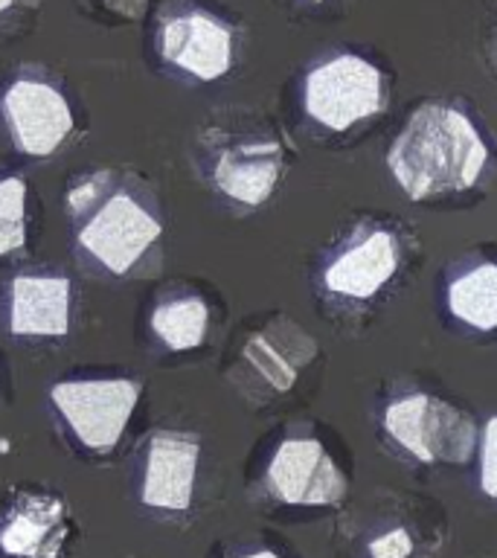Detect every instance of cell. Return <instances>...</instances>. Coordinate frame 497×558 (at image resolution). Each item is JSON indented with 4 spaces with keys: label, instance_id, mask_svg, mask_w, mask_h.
<instances>
[{
    "label": "cell",
    "instance_id": "6da1fadb",
    "mask_svg": "<svg viewBox=\"0 0 497 558\" xmlns=\"http://www.w3.org/2000/svg\"><path fill=\"white\" fill-rule=\"evenodd\" d=\"M387 163L408 198L427 201L477 186L492 163V148L469 111L431 99L396 134Z\"/></svg>",
    "mask_w": 497,
    "mask_h": 558
},
{
    "label": "cell",
    "instance_id": "7a4b0ae2",
    "mask_svg": "<svg viewBox=\"0 0 497 558\" xmlns=\"http://www.w3.org/2000/svg\"><path fill=\"white\" fill-rule=\"evenodd\" d=\"M68 209L82 253L113 277H125L163 235L146 195L111 169L78 181L68 192Z\"/></svg>",
    "mask_w": 497,
    "mask_h": 558
},
{
    "label": "cell",
    "instance_id": "3957f363",
    "mask_svg": "<svg viewBox=\"0 0 497 558\" xmlns=\"http://www.w3.org/2000/svg\"><path fill=\"white\" fill-rule=\"evenodd\" d=\"M300 99L314 125L340 134L387 111L390 87L373 59L355 50H335L305 70Z\"/></svg>",
    "mask_w": 497,
    "mask_h": 558
},
{
    "label": "cell",
    "instance_id": "277c9868",
    "mask_svg": "<svg viewBox=\"0 0 497 558\" xmlns=\"http://www.w3.org/2000/svg\"><path fill=\"white\" fill-rule=\"evenodd\" d=\"M404 265V242L396 227L384 221H357L323 256V294L343 303H366L390 288Z\"/></svg>",
    "mask_w": 497,
    "mask_h": 558
},
{
    "label": "cell",
    "instance_id": "5b68a950",
    "mask_svg": "<svg viewBox=\"0 0 497 558\" xmlns=\"http://www.w3.org/2000/svg\"><path fill=\"white\" fill-rule=\"evenodd\" d=\"M381 427L392 445L419 462H469L474 451V418L431 392H410L384 408Z\"/></svg>",
    "mask_w": 497,
    "mask_h": 558
},
{
    "label": "cell",
    "instance_id": "8992f818",
    "mask_svg": "<svg viewBox=\"0 0 497 558\" xmlns=\"http://www.w3.org/2000/svg\"><path fill=\"white\" fill-rule=\"evenodd\" d=\"M52 408L90 451H108L122 439L140 401V384L131 378L61 381L50 390Z\"/></svg>",
    "mask_w": 497,
    "mask_h": 558
},
{
    "label": "cell",
    "instance_id": "52a82bcc",
    "mask_svg": "<svg viewBox=\"0 0 497 558\" xmlns=\"http://www.w3.org/2000/svg\"><path fill=\"white\" fill-rule=\"evenodd\" d=\"M157 50L169 68L198 82H216L233 68L235 33L207 9L183 7L160 21Z\"/></svg>",
    "mask_w": 497,
    "mask_h": 558
},
{
    "label": "cell",
    "instance_id": "ba28073f",
    "mask_svg": "<svg viewBox=\"0 0 497 558\" xmlns=\"http://www.w3.org/2000/svg\"><path fill=\"white\" fill-rule=\"evenodd\" d=\"M0 113L17 151L29 157L56 155L73 134V111L59 87L24 73L0 96Z\"/></svg>",
    "mask_w": 497,
    "mask_h": 558
},
{
    "label": "cell",
    "instance_id": "9c48e42d",
    "mask_svg": "<svg viewBox=\"0 0 497 558\" xmlns=\"http://www.w3.org/2000/svg\"><path fill=\"white\" fill-rule=\"evenodd\" d=\"M265 480L270 495L282 504L331 506L347 495V480L314 436L282 439L270 457Z\"/></svg>",
    "mask_w": 497,
    "mask_h": 558
},
{
    "label": "cell",
    "instance_id": "30bf717a",
    "mask_svg": "<svg viewBox=\"0 0 497 558\" xmlns=\"http://www.w3.org/2000/svg\"><path fill=\"white\" fill-rule=\"evenodd\" d=\"M198 457V436L181 430H157L148 436L146 469L140 488L143 504L155 509H172V512L190 509Z\"/></svg>",
    "mask_w": 497,
    "mask_h": 558
},
{
    "label": "cell",
    "instance_id": "8fae6325",
    "mask_svg": "<svg viewBox=\"0 0 497 558\" xmlns=\"http://www.w3.org/2000/svg\"><path fill=\"white\" fill-rule=\"evenodd\" d=\"M282 166H286V151L279 140H239L218 151L213 163V183L235 204L259 207L277 190Z\"/></svg>",
    "mask_w": 497,
    "mask_h": 558
},
{
    "label": "cell",
    "instance_id": "7c38bea8",
    "mask_svg": "<svg viewBox=\"0 0 497 558\" xmlns=\"http://www.w3.org/2000/svg\"><path fill=\"white\" fill-rule=\"evenodd\" d=\"M73 323V286L59 274H21L9 288V331L15 338H64Z\"/></svg>",
    "mask_w": 497,
    "mask_h": 558
},
{
    "label": "cell",
    "instance_id": "4fadbf2b",
    "mask_svg": "<svg viewBox=\"0 0 497 558\" xmlns=\"http://www.w3.org/2000/svg\"><path fill=\"white\" fill-rule=\"evenodd\" d=\"M68 541L64 504L50 495H21L0 523V549L15 558H59Z\"/></svg>",
    "mask_w": 497,
    "mask_h": 558
},
{
    "label": "cell",
    "instance_id": "5bb4252c",
    "mask_svg": "<svg viewBox=\"0 0 497 558\" xmlns=\"http://www.w3.org/2000/svg\"><path fill=\"white\" fill-rule=\"evenodd\" d=\"M445 308L477 331L497 329V262L465 256L445 279Z\"/></svg>",
    "mask_w": 497,
    "mask_h": 558
},
{
    "label": "cell",
    "instance_id": "9a60e30c",
    "mask_svg": "<svg viewBox=\"0 0 497 558\" xmlns=\"http://www.w3.org/2000/svg\"><path fill=\"white\" fill-rule=\"evenodd\" d=\"M209 329V308L198 294L169 296L151 312V331L172 352L201 347Z\"/></svg>",
    "mask_w": 497,
    "mask_h": 558
},
{
    "label": "cell",
    "instance_id": "2e32d148",
    "mask_svg": "<svg viewBox=\"0 0 497 558\" xmlns=\"http://www.w3.org/2000/svg\"><path fill=\"white\" fill-rule=\"evenodd\" d=\"M26 247V181L3 178L0 181V256Z\"/></svg>",
    "mask_w": 497,
    "mask_h": 558
},
{
    "label": "cell",
    "instance_id": "e0dca14e",
    "mask_svg": "<svg viewBox=\"0 0 497 558\" xmlns=\"http://www.w3.org/2000/svg\"><path fill=\"white\" fill-rule=\"evenodd\" d=\"M480 486L488 497H497V416L483 427V448H480Z\"/></svg>",
    "mask_w": 497,
    "mask_h": 558
},
{
    "label": "cell",
    "instance_id": "ac0fdd59",
    "mask_svg": "<svg viewBox=\"0 0 497 558\" xmlns=\"http://www.w3.org/2000/svg\"><path fill=\"white\" fill-rule=\"evenodd\" d=\"M410 549H413V544H410V535L404 530L387 532V535H381V538H375L369 544L373 558H408Z\"/></svg>",
    "mask_w": 497,
    "mask_h": 558
},
{
    "label": "cell",
    "instance_id": "d6986e66",
    "mask_svg": "<svg viewBox=\"0 0 497 558\" xmlns=\"http://www.w3.org/2000/svg\"><path fill=\"white\" fill-rule=\"evenodd\" d=\"M105 9H111L120 17H129V21H137L146 12L148 0H99Z\"/></svg>",
    "mask_w": 497,
    "mask_h": 558
},
{
    "label": "cell",
    "instance_id": "ffe728a7",
    "mask_svg": "<svg viewBox=\"0 0 497 558\" xmlns=\"http://www.w3.org/2000/svg\"><path fill=\"white\" fill-rule=\"evenodd\" d=\"M17 3H29V7H38V0H0V15H7L9 9L17 7Z\"/></svg>",
    "mask_w": 497,
    "mask_h": 558
},
{
    "label": "cell",
    "instance_id": "44dd1931",
    "mask_svg": "<svg viewBox=\"0 0 497 558\" xmlns=\"http://www.w3.org/2000/svg\"><path fill=\"white\" fill-rule=\"evenodd\" d=\"M488 56H492V68H495V73H497V38L488 44Z\"/></svg>",
    "mask_w": 497,
    "mask_h": 558
},
{
    "label": "cell",
    "instance_id": "7402d4cb",
    "mask_svg": "<svg viewBox=\"0 0 497 558\" xmlns=\"http://www.w3.org/2000/svg\"><path fill=\"white\" fill-rule=\"evenodd\" d=\"M244 558H279V556H274V553H268V549H265V553H253V556H244Z\"/></svg>",
    "mask_w": 497,
    "mask_h": 558
},
{
    "label": "cell",
    "instance_id": "603a6c76",
    "mask_svg": "<svg viewBox=\"0 0 497 558\" xmlns=\"http://www.w3.org/2000/svg\"><path fill=\"white\" fill-rule=\"evenodd\" d=\"M314 3H323V0H314Z\"/></svg>",
    "mask_w": 497,
    "mask_h": 558
}]
</instances>
